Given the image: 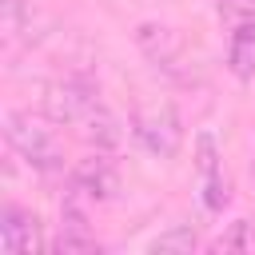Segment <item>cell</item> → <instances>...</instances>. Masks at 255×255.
<instances>
[{"instance_id": "obj_1", "label": "cell", "mask_w": 255, "mask_h": 255, "mask_svg": "<svg viewBox=\"0 0 255 255\" xmlns=\"http://www.w3.org/2000/svg\"><path fill=\"white\" fill-rule=\"evenodd\" d=\"M4 139H8V147H12L32 171H40V175L64 171L60 139H56V131H52L44 120H36V116H28V112H8V116H4Z\"/></svg>"}, {"instance_id": "obj_2", "label": "cell", "mask_w": 255, "mask_h": 255, "mask_svg": "<svg viewBox=\"0 0 255 255\" xmlns=\"http://www.w3.org/2000/svg\"><path fill=\"white\" fill-rule=\"evenodd\" d=\"M135 139L151 151V155H159V159H171L175 151H179V143H183V124H179V112H175V104H151V108H143L139 116H135Z\"/></svg>"}, {"instance_id": "obj_3", "label": "cell", "mask_w": 255, "mask_h": 255, "mask_svg": "<svg viewBox=\"0 0 255 255\" xmlns=\"http://www.w3.org/2000/svg\"><path fill=\"white\" fill-rule=\"evenodd\" d=\"M116 191H120V175H116L112 159L100 155V151L80 159L68 175V195L80 199V203H108Z\"/></svg>"}, {"instance_id": "obj_4", "label": "cell", "mask_w": 255, "mask_h": 255, "mask_svg": "<svg viewBox=\"0 0 255 255\" xmlns=\"http://www.w3.org/2000/svg\"><path fill=\"white\" fill-rule=\"evenodd\" d=\"M48 112H52V120H60V124H92L96 116H104V108H100V100H96V88H92L88 80H80V76H72V80H64V84L52 88Z\"/></svg>"}, {"instance_id": "obj_5", "label": "cell", "mask_w": 255, "mask_h": 255, "mask_svg": "<svg viewBox=\"0 0 255 255\" xmlns=\"http://www.w3.org/2000/svg\"><path fill=\"white\" fill-rule=\"evenodd\" d=\"M195 167H199V191H203V207L207 211H223L227 207V179H223V159L215 147L211 131L195 135Z\"/></svg>"}, {"instance_id": "obj_6", "label": "cell", "mask_w": 255, "mask_h": 255, "mask_svg": "<svg viewBox=\"0 0 255 255\" xmlns=\"http://www.w3.org/2000/svg\"><path fill=\"white\" fill-rule=\"evenodd\" d=\"M96 231L88 227V203L64 195V207H60V235L52 239V251L60 255H72V251H96Z\"/></svg>"}, {"instance_id": "obj_7", "label": "cell", "mask_w": 255, "mask_h": 255, "mask_svg": "<svg viewBox=\"0 0 255 255\" xmlns=\"http://www.w3.org/2000/svg\"><path fill=\"white\" fill-rule=\"evenodd\" d=\"M139 48L147 52V60H151L163 76L187 80V72L179 68V64H183V44H179V36H175L171 28H163V24H143V28H139Z\"/></svg>"}, {"instance_id": "obj_8", "label": "cell", "mask_w": 255, "mask_h": 255, "mask_svg": "<svg viewBox=\"0 0 255 255\" xmlns=\"http://www.w3.org/2000/svg\"><path fill=\"white\" fill-rule=\"evenodd\" d=\"M0 247L8 255H24V251H36L40 247V219L16 203H4L0 211Z\"/></svg>"}, {"instance_id": "obj_9", "label": "cell", "mask_w": 255, "mask_h": 255, "mask_svg": "<svg viewBox=\"0 0 255 255\" xmlns=\"http://www.w3.org/2000/svg\"><path fill=\"white\" fill-rule=\"evenodd\" d=\"M227 68H231L235 80H251V76H255V16H243L239 28L231 32Z\"/></svg>"}, {"instance_id": "obj_10", "label": "cell", "mask_w": 255, "mask_h": 255, "mask_svg": "<svg viewBox=\"0 0 255 255\" xmlns=\"http://www.w3.org/2000/svg\"><path fill=\"white\" fill-rule=\"evenodd\" d=\"M191 247H195V227L191 223H171L163 235H155L147 243L151 255H187Z\"/></svg>"}, {"instance_id": "obj_11", "label": "cell", "mask_w": 255, "mask_h": 255, "mask_svg": "<svg viewBox=\"0 0 255 255\" xmlns=\"http://www.w3.org/2000/svg\"><path fill=\"white\" fill-rule=\"evenodd\" d=\"M235 247H247V223H243V219L231 223V235H223V239L215 243V251H235Z\"/></svg>"}, {"instance_id": "obj_12", "label": "cell", "mask_w": 255, "mask_h": 255, "mask_svg": "<svg viewBox=\"0 0 255 255\" xmlns=\"http://www.w3.org/2000/svg\"><path fill=\"white\" fill-rule=\"evenodd\" d=\"M0 8H4V28H8V32H16V24L24 20V0H4Z\"/></svg>"}, {"instance_id": "obj_13", "label": "cell", "mask_w": 255, "mask_h": 255, "mask_svg": "<svg viewBox=\"0 0 255 255\" xmlns=\"http://www.w3.org/2000/svg\"><path fill=\"white\" fill-rule=\"evenodd\" d=\"M219 8L235 16H255V0H219Z\"/></svg>"}, {"instance_id": "obj_14", "label": "cell", "mask_w": 255, "mask_h": 255, "mask_svg": "<svg viewBox=\"0 0 255 255\" xmlns=\"http://www.w3.org/2000/svg\"><path fill=\"white\" fill-rule=\"evenodd\" d=\"M251 175H255V155H251Z\"/></svg>"}]
</instances>
